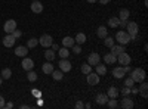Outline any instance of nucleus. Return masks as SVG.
I'll return each mask as SVG.
<instances>
[{
    "instance_id": "6ab92c4d",
    "label": "nucleus",
    "mask_w": 148,
    "mask_h": 109,
    "mask_svg": "<svg viewBox=\"0 0 148 109\" xmlns=\"http://www.w3.org/2000/svg\"><path fill=\"white\" fill-rule=\"evenodd\" d=\"M119 89L117 87H110L108 89V91H107V96H108V97L110 99H117L119 97Z\"/></svg>"
},
{
    "instance_id": "9d476101",
    "label": "nucleus",
    "mask_w": 148,
    "mask_h": 109,
    "mask_svg": "<svg viewBox=\"0 0 148 109\" xmlns=\"http://www.w3.org/2000/svg\"><path fill=\"white\" fill-rule=\"evenodd\" d=\"M99 60H101V56L98 55V53H90V55L88 56V64H89L90 66L98 65V64H99Z\"/></svg>"
},
{
    "instance_id": "37998d69",
    "label": "nucleus",
    "mask_w": 148,
    "mask_h": 109,
    "mask_svg": "<svg viewBox=\"0 0 148 109\" xmlns=\"http://www.w3.org/2000/svg\"><path fill=\"white\" fill-rule=\"evenodd\" d=\"M51 47H52V50H53V52H58V50H59V46H58V44H55V43H52V46H51Z\"/></svg>"
},
{
    "instance_id": "49530a36",
    "label": "nucleus",
    "mask_w": 148,
    "mask_h": 109,
    "mask_svg": "<svg viewBox=\"0 0 148 109\" xmlns=\"http://www.w3.org/2000/svg\"><path fill=\"white\" fill-rule=\"evenodd\" d=\"M5 108H8V109L14 108V103H12V102H8V103H5Z\"/></svg>"
},
{
    "instance_id": "4468645a",
    "label": "nucleus",
    "mask_w": 148,
    "mask_h": 109,
    "mask_svg": "<svg viewBox=\"0 0 148 109\" xmlns=\"http://www.w3.org/2000/svg\"><path fill=\"white\" fill-rule=\"evenodd\" d=\"M31 10L34 12V14H42V12H43V5L39 2V0H33V3H31Z\"/></svg>"
},
{
    "instance_id": "20e7f679",
    "label": "nucleus",
    "mask_w": 148,
    "mask_h": 109,
    "mask_svg": "<svg viewBox=\"0 0 148 109\" xmlns=\"http://www.w3.org/2000/svg\"><path fill=\"white\" fill-rule=\"evenodd\" d=\"M117 62H119V64H121V66H125V65H130L132 58H130L126 52H121V53L117 56Z\"/></svg>"
},
{
    "instance_id": "f03ea898",
    "label": "nucleus",
    "mask_w": 148,
    "mask_h": 109,
    "mask_svg": "<svg viewBox=\"0 0 148 109\" xmlns=\"http://www.w3.org/2000/svg\"><path fill=\"white\" fill-rule=\"evenodd\" d=\"M125 28H127L126 32L130 35V40H135V39H136V35H138V32H139V27H138L136 22H133V21L126 22V27H125Z\"/></svg>"
},
{
    "instance_id": "c85d7f7f",
    "label": "nucleus",
    "mask_w": 148,
    "mask_h": 109,
    "mask_svg": "<svg viewBox=\"0 0 148 109\" xmlns=\"http://www.w3.org/2000/svg\"><path fill=\"white\" fill-rule=\"evenodd\" d=\"M45 59H46V60H49V62H52V60L55 59V52H53V50H51V49L45 50Z\"/></svg>"
},
{
    "instance_id": "72a5a7b5",
    "label": "nucleus",
    "mask_w": 148,
    "mask_h": 109,
    "mask_svg": "<svg viewBox=\"0 0 148 109\" xmlns=\"http://www.w3.org/2000/svg\"><path fill=\"white\" fill-rule=\"evenodd\" d=\"M110 109H114V108H117L119 106V102H117V99H108V102L105 103Z\"/></svg>"
},
{
    "instance_id": "9b49d317",
    "label": "nucleus",
    "mask_w": 148,
    "mask_h": 109,
    "mask_svg": "<svg viewBox=\"0 0 148 109\" xmlns=\"http://www.w3.org/2000/svg\"><path fill=\"white\" fill-rule=\"evenodd\" d=\"M15 41H16V39L12 34H6L5 37H3V46L5 47H12V46L15 44Z\"/></svg>"
},
{
    "instance_id": "412c9836",
    "label": "nucleus",
    "mask_w": 148,
    "mask_h": 109,
    "mask_svg": "<svg viewBox=\"0 0 148 109\" xmlns=\"http://www.w3.org/2000/svg\"><path fill=\"white\" fill-rule=\"evenodd\" d=\"M96 35L99 39H105L107 35H108V30L104 27V25H101V27H98V30H96Z\"/></svg>"
},
{
    "instance_id": "a878e982",
    "label": "nucleus",
    "mask_w": 148,
    "mask_h": 109,
    "mask_svg": "<svg viewBox=\"0 0 148 109\" xmlns=\"http://www.w3.org/2000/svg\"><path fill=\"white\" fill-rule=\"evenodd\" d=\"M95 66H96V71H95V72H96L98 75H105V74H107V66H105V65L98 64V65H95Z\"/></svg>"
},
{
    "instance_id": "4be33fe9",
    "label": "nucleus",
    "mask_w": 148,
    "mask_h": 109,
    "mask_svg": "<svg viewBox=\"0 0 148 109\" xmlns=\"http://www.w3.org/2000/svg\"><path fill=\"white\" fill-rule=\"evenodd\" d=\"M129 16H130L129 9H120V12H119V19L120 21H127Z\"/></svg>"
},
{
    "instance_id": "c9c22d12",
    "label": "nucleus",
    "mask_w": 148,
    "mask_h": 109,
    "mask_svg": "<svg viewBox=\"0 0 148 109\" xmlns=\"http://www.w3.org/2000/svg\"><path fill=\"white\" fill-rule=\"evenodd\" d=\"M92 71V66L89 65V64H84V65H82V72L86 75V74H89V72Z\"/></svg>"
},
{
    "instance_id": "c756f323",
    "label": "nucleus",
    "mask_w": 148,
    "mask_h": 109,
    "mask_svg": "<svg viewBox=\"0 0 148 109\" xmlns=\"http://www.w3.org/2000/svg\"><path fill=\"white\" fill-rule=\"evenodd\" d=\"M0 75H2L3 80H9V78L12 77V71H10L9 68H3V69H2V74H0Z\"/></svg>"
},
{
    "instance_id": "f3484780",
    "label": "nucleus",
    "mask_w": 148,
    "mask_h": 109,
    "mask_svg": "<svg viewBox=\"0 0 148 109\" xmlns=\"http://www.w3.org/2000/svg\"><path fill=\"white\" fill-rule=\"evenodd\" d=\"M108 96L107 94H104V93H99V94H96V97H95V100H96V103L98 105H105L107 102H108Z\"/></svg>"
},
{
    "instance_id": "f8f14e48",
    "label": "nucleus",
    "mask_w": 148,
    "mask_h": 109,
    "mask_svg": "<svg viewBox=\"0 0 148 109\" xmlns=\"http://www.w3.org/2000/svg\"><path fill=\"white\" fill-rule=\"evenodd\" d=\"M15 55L19 58H25L28 55V47L27 46H18L15 49Z\"/></svg>"
},
{
    "instance_id": "a18cd8bd",
    "label": "nucleus",
    "mask_w": 148,
    "mask_h": 109,
    "mask_svg": "<svg viewBox=\"0 0 148 109\" xmlns=\"http://www.w3.org/2000/svg\"><path fill=\"white\" fill-rule=\"evenodd\" d=\"M98 2H99V5H108L111 0H98Z\"/></svg>"
},
{
    "instance_id": "0eeeda50",
    "label": "nucleus",
    "mask_w": 148,
    "mask_h": 109,
    "mask_svg": "<svg viewBox=\"0 0 148 109\" xmlns=\"http://www.w3.org/2000/svg\"><path fill=\"white\" fill-rule=\"evenodd\" d=\"M52 43H53V39L49 34H43L42 37L39 39V44H42L43 47H46V49H47V47H51Z\"/></svg>"
},
{
    "instance_id": "1a4fd4ad",
    "label": "nucleus",
    "mask_w": 148,
    "mask_h": 109,
    "mask_svg": "<svg viewBox=\"0 0 148 109\" xmlns=\"http://www.w3.org/2000/svg\"><path fill=\"white\" fill-rule=\"evenodd\" d=\"M110 50H111L110 53H113L116 58H117V56H119L121 52H126V50H125V46H123V44H117V46H116V43H114L113 46L110 47Z\"/></svg>"
},
{
    "instance_id": "cd10ccee",
    "label": "nucleus",
    "mask_w": 148,
    "mask_h": 109,
    "mask_svg": "<svg viewBox=\"0 0 148 109\" xmlns=\"http://www.w3.org/2000/svg\"><path fill=\"white\" fill-rule=\"evenodd\" d=\"M74 41H76L77 44L86 43V34H84V32H79V34L76 35V39H74Z\"/></svg>"
},
{
    "instance_id": "bb28decb",
    "label": "nucleus",
    "mask_w": 148,
    "mask_h": 109,
    "mask_svg": "<svg viewBox=\"0 0 148 109\" xmlns=\"http://www.w3.org/2000/svg\"><path fill=\"white\" fill-rule=\"evenodd\" d=\"M55 68H53V65L52 64H49V60H47V64H43V66H42V71L45 72V74H52V71H53Z\"/></svg>"
},
{
    "instance_id": "c03bdc74",
    "label": "nucleus",
    "mask_w": 148,
    "mask_h": 109,
    "mask_svg": "<svg viewBox=\"0 0 148 109\" xmlns=\"http://www.w3.org/2000/svg\"><path fill=\"white\" fill-rule=\"evenodd\" d=\"M76 108H77V109H82V108H84V103L80 100V102H77V103H76Z\"/></svg>"
},
{
    "instance_id": "393cba45",
    "label": "nucleus",
    "mask_w": 148,
    "mask_h": 109,
    "mask_svg": "<svg viewBox=\"0 0 148 109\" xmlns=\"http://www.w3.org/2000/svg\"><path fill=\"white\" fill-rule=\"evenodd\" d=\"M104 60H105V64H116L117 62V58L113 53H107L104 56Z\"/></svg>"
},
{
    "instance_id": "473e14b6",
    "label": "nucleus",
    "mask_w": 148,
    "mask_h": 109,
    "mask_svg": "<svg viewBox=\"0 0 148 109\" xmlns=\"http://www.w3.org/2000/svg\"><path fill=\"white\" fill-rule=\"evenodd\" d=\"M37 44H39V39H34V37H31L27 41V47H28V49H33V47H36Z\"/></svg>"
},
{
    "instance_id": "8fccbe9b",
    "label": "nucleus",
    "mask_w": 148,
    "mask_h": 109,
    "mask_svg": "<svg viewBox=\"0 0 148 109\" xmlns=\"http://www.w3.org/2000/svg\"><path fill=\"white\" fill-rule=\"evenodd\" d=\"M31 2H33V0H31Z\"/></svg>"
},
{
    "instance_id": "09e8293b",
    "label": "nucleus",
    "mask_w": 148,
    "mask_h": 109,
    "mask_svg": "<svg viewBox=\"0 0 148 109\" xmlns=\"http://www.w3.org/2000/svg\"><path fill=\"white\" fill-rule=\"evenodd\" d=\"M2 83H3V78H2V77H0V86H2Z\"/></svg>"
},
{
    "instance_id": "a19ab883",
    "label": "nucleus",
    "mask_w": 148,
    "mask_h": 109,
    "mask_svg": "<svg viewBox=\"0 0 148 109\" xmlns=\"http://www.w3.org/2000/svg\"><path fill=\"white\" fill-rule=\"evenodd\" d=\"M123 69H125V72H126V74H129V72L132 71V68H130V65H125V66H123Z\"/></svg>"
},
{
    "instance_id": "a211bd4d",
    "label": "nucleus",
    "mask_w": 148,
    "mask_h": 109,
    "mask_svg": "<svg viewBox=\"0 0 148 109\" xmlns=\"http://www.w3.org/2000/svg\"><path fill=\"white\" fill-rule=\"evenodd\" d=\"M74 44H76V41H74V39L70 37V35H67V37L62 39V46H64V47H68V49H71Z\"/></svg>"
},
{
    "instance_id": "aec40b11",
    "label": "nucleus",
    "mask_w": 148,
    "mask_h": 109,
    "mask_svg": "<svg viewBox=\"0 0 148 109\" xmlns=\"http://www.w3.org/2000/svg\"><path fill=\"white\" fill-rule=\"evenodd\" d=\"M147 90H148V84H147V83H145V80H144V81H141V87H139V93H141V96H142L144 99H147V97H148Z\"/></svg>"
},
{
    "instance_id": "2eb2a0df",
    "label": "nucleus",
    "mask_w": 148,
    "mask_h": 109,
    "mask_svg": "<svg viewBox=\"0 0 148 109\" xmlns=\"http://www.w3.org/2000/svg\"><path fill=\"white\" fill-rule=\"evenodd\" d=\"M22 68L25 69V71H30V69H33V68H34V60L25 56V58H24V60H22Z\"/></svg>"
},
{
    "instance_id": "de8ad7c7",
    "label": "nucleus",
    "mask_w": 148,
    "mask_h": 109,
    "mask_svg": "<svg viewBox=\"0 0 148 109\" xmlns=\"http://www.w3.org/2000/svg\"><path fill=\"white\" fill-rule=\"evenodd\" d=\"M86 2L90 3V5H93V3H96V2H98V0H86Z\"/></svg>"
},
{
    "instance_id": "2f4dec72",
    "label": "nucleus",
    "mask_w": 148,
    "mask_h": 109,
    "mask_svg": "<svg viewBox=\"0 0 148 109\" xmlns=\"http://www.w3.org/2000/svg\"><path fill=\"white\" fill-rule=\"evenodd\" d=\"M27 80L28 81H31V83H34L36 80H37V74L33 71V69H30V71H27Z\"/></svg>"
},
{
    "instance_id": "7ed1b4c3",
    "label": "nucleus",
    "mask_w": 148,
    "mask_h": 109,
    "mask_svg": "<svg viewBox=\"0 0 148 109\" xmlns=\"http://www.w3.org/2000/svg\"><path fill=\"white\" fill-rule=\"evenodd\" d=\"M116 40L119 41V44H123V46H126V44H129L132 40H130V35L126 32V31H119L117 34H116Z\"/></svg>"
},
{
    "instance_id": "4c0bfd02",
    "label": "nucleus",
    "mask_w": 148,
    "mask_h": 109,
    "mask_svg": "<svg viewBox=\"0 0 148 109\" xmlns=\"http://www.w3.org/2000/svg\"><path fill=\"white\" fill-rule=\"evenodd\" d=\"M71 49H73V52H74V53H76V55H79V53H82V47H80V44H74V46L71 47Z\"/></svg>"
},
{
    "instance_id": "e433bc0d",
    "label": "nucleus",
    "mask_w": 148,
    "mask_h": 109,
    "mask_svg": "<svg viewBox=\"0 0 148 109\" xmlns=\"http://www.w3.org/2000/svg\"><path fill=\"white\" fill-rule=\"evenodd\" d=\"M133 84H135V81L132 80V77H127V78L125 80V86H126V87H132Z\"/></svg>"
},
{
    "instance_id": "39448f33",
    "label": "nucleus",
    "mask_w": 148,
    "mask_h": 109,
    "mask_svg": "<svg viewBox=\"0 0 148 109\" xmlns=\"http://www.w3.org/2000/svg\"><path fill=\"white\" fill-rule=\"evenodd\" d=\"M86 81H88L89 86H96L98 83H99V75L96 74V72H89V74H86Z\"/></svg>"
},
{
    "instance_id": "6e6552de",
    "label": "nucleus",
    "mask_w": 148,
    "mask_h": 109,
    "mask_svg": "<svg viewBox=\"0 0 148 109\" xmlns=\"http://www.w3.org/2000/svg\"><path fill=\"white\" fill-rule=\"evenodd\" d=\"M58 65H59V69L62 71V72H70V71H71V68H73L71 62H70V60H68L67 58L61 59L59 62H58Z\"/></svg>"
},
{
    "instance_id": "423d86ee",
    "label": "nucleus",
    "mask_w": 148,
    "mask_h": 109,
    "mask_svg": "<svg viewBox=\"0 0 148 109\" xmlns=\"http://www.w3.org/2000/svg\"><path fill=\"white\" fill-rule=\"evenodd\" d=\"M3 30H5L6 34H12V32L16 30V21H14V19L6 21V22H5V25H3Z\"/></svg>"
},
{
    "instance_id": "ddd939ff",
    "label": "nucleus",
    "mask_w": 148,
    "mask_h": 109,
    "mask_svg": "<svg viewBox=\"0 0 148 109\" xmlns=\"http://www.w3.org/2000/svg\"><path fill=\"white\" fill-rule=\"evenodd\" d=\"M120 106H121V108H125V109H132V108L135 106V103H133L132 99H129V96H125V99H121Z\"/></svg>"
},
{
    "instance_id": "f704fd0d",
    "label": "nucleus",
    "mask_w": 148,
    "mask_h": 109,
    "mask_svg": "<svg viewBox=\"0 0 148 109\" xmlns=\"http://www.w3.org/2000/svg\"><path fill=\"white\" fill-rule=\"evenodd\" d=\"M58 53H59V56L61 58H68V55H70V52H68V47H62V49H59L58 50Z\"/></svg>"
},
{
    "instance_id": "79ce46f5",
    "label": "nucleus",
    "mask_w": 148,
    "mask_h": 109,
    "mask_svg": "<svg viewBox=\"0 0 148 109\" xmlns=\"http://www.w3.org/2000/svg\"><path fill=\"white\" fill-rule=\"evenodd\" d=\"M5 99H3V96H0V109H2V108H5Z\"/></svg>"
},
{
    "instance_id": "ea45409f",
    "label": "nucleus",
    "mask_w": 148,
    "mask_h": 109,
    "mask_svg": "<svg viewBox=\"0 0 148 109\" xmlns=\"http://www.w3.org/2000/svg\"><path fill=\"white\" fill-rule=\"evenodd\" d=\"M121 94H123V96H129V94H130V87H126V86H125V87L121 89Z\"/></svg>"
},
{
    "instance_id": "5701e85b",
    "label": "nucleus",
    "mask_w": 148,
    "mask_h": 109,
    "mask_svg": "<svg viewBox=\"0 0 148 109\" xmlns=\"http://www.w3.org/2000/svg\"><path fill=\"white\" fill-rule=\"evenodd\" d=\"M108 25H110V28H117V27L120 25L119 16H111V18L108 19Z\"/></svg>"
},
{
    "instance_id": "b1692460",
    "label": "nucleus",
    "mask_w": 148,
    "mask_h": 109,
    "mask_svg": "<svg viewBox=\"0 0 148 109\" xmlns=\"http://www.w3.org/2000/svg\"><path fill=\"white\" fill-rule=\"evenodd\" d=\"M51 75H52V78H53L55 81H59V80H62V78H64V72L61 71V69H58V71H55V69H53Z\"/></svg>"
},
{
    "instance_id": "58836bf2",
    "label": "nucleus",
    "mask_w": 148,
    "mask_h": 109,
    "mask_svg": "<svg viewBox=\"0 0 148 109\" xmlns=\"http://www.w3.org/2000/svg\"><path fill=\"white\" fill-rule=\"evenodd\" d=\"M12 35H14V37H15V39L18 40V39H21V35H22V32H21V30H18V28H16V30H15L14 32H12Z\"/></svg>"
},
{
    "instance_id": "f257e3e1",
    "label": "nucleus",
    "mask_w": 148,
    "mask_h": 109,
    "mask_svg": "<svg viewBox=\"0 0 148 109\" xmlns=\"http://www.w3.org/2000/svg\"><path fill=\"white\" fill-rule=\"evenodd\" d=\"M130 77H132V80L135 81V83H141V81H144L145 80V77H147V74H145V71L142 69V68H135V69H132L130 72Z\"/></svg>"
},
{
    "instance_id": "7c9ffc66",
    "label": "nucleus",
    "mask_w": 148,
    "mask_h": 109,
    "mask_svg": "<svg viewBox=\"0 0 148 109\" xmlns=\"http://www.w3.org/2000/svg\"><path fill=\"white\" fill-rule=\"evenodd\" d=\"M102 40H104V46H107L108 49H110V47L113 46L114 43H116V40H114L113 37H110V35H107V37H105V39H102Z\"/></svg>"
},
{
    "instance_id": "dca6fc26",
    "label": "nucleus",
    "mask_w": 148,
    "mask_h": 109,
    "mask_svg": "<svg viewBox=\"0 0 148 109\" xmlns=\"http://www.w3.org/2000/svg\"><path fill=\"white\" fill-rule=\"evenodd\" d=\"M113 75H114L117 80H121L123 77L126 75V72H125V69H123V66H116V68L113 69Z\"/></svg>"
}]
</instances>
